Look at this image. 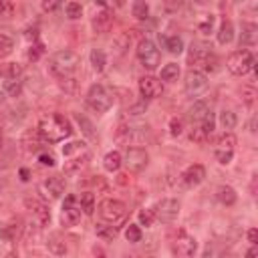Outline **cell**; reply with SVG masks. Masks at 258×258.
I'll list each match as a JSON object with an SVG mask.
<instances>
[{
    "mask_svg": "<svg viewBox=\"0 0 258 258\" xmlns=\"http://www.w3.org/2000/svg\"><path fill=\"white\" fill-rule=\"evenodd\" d=\"M38 133L42 135V139H46L48 143H60L67 137L73 135V125L64 115L58 113H50L44 115L38 123Z\"/></svg>",
    "mask_w": 258,
    "mask_h": 258,
    "instance_id": "obj_1",
    "label": "cell"
},
{
    "mask_svg": "<svg viewBox=\"0 0 258 258\" xmlns=\"http://www.w3.org/2000/svg\"><path fill=\"white\" fill-rule=\"evenodd\" d=\"M62 155H64V159H67V163H64V171H67V173L79 171L81 167L87 165V161H89V157H91L83 141H71V143H67V145L62 147Z\"/></svg>",
    "mask_w": 258,
    "mask_h": 258,
    "instance_id": "obj_2",
    "label": "cell"
},
{
    "mask_svg": "<svg viewBox=\"0 0 258 258\" xmlns=\"http://www.w3.org/2000/svg\"><path fill=\"white\" fill-rule=\"evenodd\" d=\"M79 67V56L77 52L73 50H58L50 56V71L52 75H56L58 79H64V77H71Z\"/></svg>",
    "mask_w": 258,
    "mask_h": 258,
    "instance_id": "obj_3",
    "label": "cell"
},
{
    "mask_svg": "<svg viewBox=\"0 0 258 258\" xmlns=\"http://www.w3.org/2000/svg\"><path fill=\"white\" fill-rule=\"evenodd\" d=\"M127 214H129L127 206L123 202H119V200L107 198V200H103L99 204V216H101V220L107 222V224H111V226L123 224L127 220Z\"/></svg>",
    "mask_w": 258,
    "mask_h": 258,
    "instance_id": "obj_4",
    "label": "cell"
},
{
    "mask_svg": "<svg viewBox=\"0 0 258 258\" xmlns=\"http://www.w3.org/2000/svg\"><path fill=\"white\" fill-rule=\"evenodd\" d=\"M254 54L250 52V50H236V52H232L230 56H228V60H226V67H228V71L232 73V75H236V77H244V75H248L252 69H254Z\"/></svg>",
    "mask_w": 258,
    "mask_h": 258,
    "instance_id": "obj_5",
    "label": "cell"
},
{
    "mask_svg": "<svg viewBox=\"0 0 258 258\" xmlns=\"http://www.w3.org/2000/svg\"><path fill=\"white\" fill-rule=\"evenodd\" d=\"M137 58H139V62H141L147 71H155V69L159 67L161 54H159V48L155 46L153 40L141 38L139 44H137Z\"/></svg>",
    "mask_w": 258,
    "mask_h": 258,
    "instance_id": "obj_6",
    "label": "cell"
},
{
    "mask_svg": "<svg viewBox=\"0 0 258 258\" xmlns=\"http://www.w3.org/2000/svg\"><path fill=\"white\" fill-rule=\"evenodd\" d=\"M87 105L97 111V113H105L111 109L113 105V99H111V93L103 87V85H91L89 93H87Z\"/></svg>",
    "mask_w": 258,
    "mask_h": 258,
    "instance_id": "obj_7",
    "label": "cell"
},
{
    "mask_svg": "<svg viewBox=\"0 0 258 258\" xmlns=\"http://www.w3.org/2000/svg\"><path fill=\"white\" fill-rule=\"evenodd\" d=\"M187 62L191 67H202L204 71H214L216 69V58L212 54V50L208 46H202V44H191L189 48V54H187Z\"/></svg>",
    "mask_w": 258,
    "mask_h": 258,
    "instance_id": "obj_8",
    "label": "cell"
},
{
    "mask_svg": "<svg viewBox=\"0 0 258 258\" xmlns=\"http://www.w3.org/2000/svg\"><path fill=\"white\" fill-rule=\"evenodd\" d=\"M234 151H236V137H234V133L226 131L224 135L218 137L216 147H214V155H216L218 163L228 165L232 161V157H234Z\"/></svg>",
    "mask_w": 258,
    "mask_h": 258,
    "instance_id": "obj_9",
    "label": "cell"
},
{
    "mask_svg": "<svg viewBox=\"0 0 258 258\" xmlns=\"http://www.w3.org/2000/svg\"><path fill=\"white\" fill-rule=\"evenodd\" d=\"M81 214H83V208H81V202L77 196L69 194L64 198V204H62V210H60V224L64 228H71L75 226L79 220H81Z\"/></svg>",
    "mask_w": 258,
    "mask_h": 258,
    "instance_id": "obj_10",
    "label": "cell"
},
{
    "mask_svg": "<svg viewBox=\"0 0 258 258\" xmlns=\"http://www.w3.org/2000/svg\"><path fill=\"white\" fill-rule=\"evenodd\" d=\"M153 212H155V220H159L163 224H171L179 216V202L173 198H165L155 204Z\"/></svg>",
    "mask_w": 258,
    "mask_h": 258,
    "instance_id": "obj_11",
    "label": "cell"
},
{
    "mask_svg": "<svg viewBox=\"0 0 258 258\" xmlns=\"http://www.w3.org/2000/svg\"><path fill=\"white\" fill-rule=\"evenodd\" d=\"M183 85H185V93H187L189 97H198V95H202V93L208 89V77H206L202 71L191 69V71L185 75Z\"/></svg>",
    "mask_w": 258,
    "mask_h": 258,
    "instance_id": "obj_12",
    "label": "cell"
},
{
    "mask_svg": "<svg viewBox=\"0 0 258 258\" xmlns=\"http://www.w3.org/2000/svg\"><path fill=\"white\" fill-rule=\"evenodd\" d=\"M123 163L127 165L129 171L139 173V171H143V169L147 167L149 155H147V151L141 149V147H129L127 153H125V161H123Z\"/></svg>",
    "mask_w": 258,
    "mask_h": 258,
    "instance_id": "obj_13",
    "label": "cell"
},
{
    "mask_svg": "<svg viewBox=\"0 0 258 258\" xmlns=\"http://www.w3.org/2000/svg\"><path fill=\"white\" fill-rule=\"evenodd\" d=\"M24 206L28 208V212L32 214L34 222H36L40 228H44V226L50 224V210H48V206H46L44 202H40V200H36V198H26V200H24Z\"/></svg>",
    "mask_w": 258,
    "mask_h": 258,
    "instance_id": "obj_14",
    "label": "cell"
},
{
    "mask_svg": "<svg viewBox=\"0 0 258 258\" xmlns=\"http://www.w3.org/2000/svg\"><path fill=\"white\" fill-rule=\"evenodd\" d=\"M196 252H198V242H196V238L181 230V232L175 236L173 254H177V256H181V258H189V256H194Z\"/></svg>",
    "mask_w": 258,
    "mask_h": 258,
    "instance_id": "obj_15",
    "label": "cell"
},
{
    "mask_svg": "<svg viewBox=\"0 0 258 258\" xmlns=\"http://www.w3.org/2000/svg\"><path fill=\"white\" fill-rule=\"evenodd\" d=\"M139 93L143 99H157L161 93H163V85L159 79L151 77V75H145L139 79Z\"/></svg>",
    "mask_w": 258,
    "mask_h": 258,
    "instance_id": "obj_16",
    "label": "cell"
},
{
    "mask_svg": "<svg viewBox=\"0 0 258 258\" xmlns=\"http://www.w3.org/2000/svg\"><path fill=\"white\" fill-rule=\"evenodd\" d=\"M40 194L46 198V200H58L64 191V181L58 177V175H52V177H46L40 185H38Z\"/></svg>",
    "mask_w": 258,
    "mask_h": 258,
    "instance_id": "obj_17",
    "label": "cell"
},
{
    "mask_svg": "<svg viewBox=\"0 0 258 258\" xmlns=\"http://www.w3.org/2000/svg\"><path fill=\"white\" fill-rule=\"evenodd\" d=\"M204 177H206V167L200 165V163L189 165V167L181 173V179H183V183H185L187 187H196V185H200V183L204 181Z\"/></svg>",
    "mask_w": 258,
    "mask_h": 258,
    "instance_id": "obj_18",
    "label": "cell"
},
{
    "mask_svg": "<svg viewBox=\"0 0 258 258\" xmlns=\"http://www.w3.org/2000/svg\"><path fill=\"white\" fill-rule=\"evenodd\" d=\"M111 26H113V12L109 8H103L101 12H97V16L93 18V30L99 34H105L111 30Z\"/></svg>",
    "mask_w": 258,
    "mask_h": 258,
    "instance_id": "obj_19",
    "label": "cell"
},
{
    "mask_svg": "<svg viewBox=\"0 0 258 258\" xmlns=\"http://www.w3.org/2000/svg\"><path fill=\"white\" fill-rule=\"evenodd\" d=\"M216 198H218V202L224 204V206H234L236 200H238L236 189H234L232 185H220V187L216 189Z\"/></svg>",
    "mask_w": 258,
    "mask_h": 258,
    "instance_id": "obj_20",
    "label": "cell"
},
{
    "mask_svg": "<svg viewBox=\"0 0 258 258\" xmlns=\"http://www.w3.org/2000/svg\"><path fill=\"white\" fill-rule=\"evenodd\" d=\"M208 113H210V107H208L204 101H198V103H194V105L187 109V117H189L191 123H200Z\"/></svg>",
    "mask_w": 258,
    "mask_h": 258,
    "instance_id": "obj_21",
    "label": "cell"
},
{
    "mask_svg": "<svg viewBox=\"0 0 258 258\" xmlns=\"http://www.w3.org/2000/svg\"><path fill=\"white\" fill-rule=\"evenodd\" d=\"M234 40V24L230 20H224L220 24V30H218V42L220 44H230Z\"/></svg>",
    "mask_w": 258,
    "mask_h": 258,
    "instance_id": "obj_22",
    "label": "cell"
},
{
    "mask_svg": "<svg viewBox=\"0 0 258 258\" xmlns=\"http://www.w3.org/2000/svg\"><path fill=\"white\" fill-rule=\"evenodd\" d=\"M121 163H123V157H121L119 151H109V153L103 157V165H105L107 171H117V169L121 167Z\"/></svg>",
    "mask_w": 258,
    "mask_h": 258,
    "instance_id": "obj_23",
    "label": "cell"
},
{
    "mask_svg": "<svg viewBox=\"0 0 258 258\" xmlns=\"http://www.w3.org/2000/svg\"><path fill=\"white\" fill-rule=\"evenodd\" d=\"M91 64H93V69H95L97 73H103V71H105L107 56H105V52H103L101 48H93V50H91Z\"/></svg>",
    "mask_w": 258,
    "mask_h": 258,
    "instance_id": "obj_24",
    "label": "cell"
},
{
    "mask_svg": "<svg viewBox=\"0 0 258 258\" xmlns=\"http://www.w3.org/2000/svg\"><path fill=\"white\" fill-rule=\"evenodd\" d=\"M131 14L137 18V20H145L149 16V4L145 0H133L131 4Z\"/></svg>",
    "mask_w": 258,
    "mask_h": 258,
    "instance_id": "obj_25",
    "label": "cell"
},
{
    "mask_svg": "<svg viewBox=\"0 0 258 258\" xmlns=\"http://www.w3.org/2000/svg\"><path fill=\"white\" fill-rule=\"evenodd\" d=\"M254 42H256V26H254V24H242V38H240V44L252 46Z\"/></svg>",
    "mask_w": 258,
    "mask_h": 258,
    "instance_id": "obj_26",
    "label": "cell"
},
{
    "mask_svg": "<svg viewBox=\"0 0 258 258\" xmlns=\"http://www.w3.org/2000/svg\"><path fill=\"white\" fill-rule=\"evenodd\" d=\"M179 77V67L175 62H167L163 69H161V81H167V83H173L177 81Z\"/></svg>",
    "mask_w": 258,
    "mask_h": 258,
    "instance_id": "obj_27",
    "label": "cell"
},
{
    "mask_svg": "<svg viewBox=\"0 0 258 258\" xmlns=\"http://www.w3.org/2000/svg\"><path fill=\"white\" fill-rule=\"evenodd\" d=\"M79 202H81L83 212L91 216V214H93V210H95V196H93L91 191H83V194H81V198H79Z\"/></svg>",
    "mask_w": 258,
    "mask_h": 258,
    "instance_id": "obj_28",
    "label": "cell"
},
{
    "mask_svg": "<svg viewBox=\"0 0 258 258\" xmlns=\"http://www.w3.org/2000/svg\"><path fill=\"white\" fill-rule=\"evenodd\" d=\"M236 123H238V119H236V113H232V111H222L220 113V125L224 127V129H234L236 127Z\"/></svg>",
    "mask_w": 258,
    "mask_h": 258,
    "instance_id": "obj_29",
    "label": "cell"
},
{
    "mask_svg": "<svg viewBox=\"0 0 258 258\" xmlns=\"http://www.w3.org/2000/svg\"><path fill=\"white\" fill-rule=\"evenodd\" d=\"M48 250H50L52 254H58V256H60V254L67 252V244H64L56 234H52L50 240H48Z\"/></svg>",
    "mask_w": 258,
    "mask_h": 258,
    "instance_id": "obj_30",
    "label": "cell"
},
{
    "mask_svg": "<svg viewBox=\"0 0 258 258\" xmlns=\"http://www.w3.org/2000/svg\"><path fill=\"white\" fill-rule=\"evenodd\" d=\"M165 48H167V52H171V54H179V52L183 50V40H181L179 36H169V38L165 40Z\"/></svg>",
    "mask_w": 258,
    "mask_h": 258,
    "instance_id": "obj_31",
    "label": "cell"
},
{
    "mask_svg": "<svg viewBox=\"0 0 258 258\" xmlns=\"http://www.w3.org/2000/svg\"><path fill=\"white\" fill-rule=\"evenodd\" d=\"M12 48H14L12 38H10V36H6V34H0V58L8 56V54L12 52Z\"/></svg>",
    "mask_w": 258,
    "mask_h": 258,
    "instance_id": "obj_32",
    "label": "cell"
},
{
    "mask_svg": "<svg viewBox=\"0 0 258 258\" xmlns=\"http://www.w3.org/2000/svg\"><path fill=\"white\" fill-rule=\"evenodd\" d=\"M97 236L103 238V240H113L117 236V230H115V226H103V224H99L97 226Z\"/></svg>",
    "mask_w": 258,
    "mask_h": 258,
    "instance_id": "obj_33",
    "label": "cell"
},
{
    "mask_svg": "<svg viewBox=\"0 0 258 258\" xmlns=\"http://www.w3.org/2000/svg\"><path fill=\"white\" fill-rule=\"evenodd\" d=\"M125 238H127V242H139L141 240V230H139V226L137 224H129L127 228H125Z\"/></svg>",
    "mask_w": 258,
    "mask_h": 258,
    "instance_id": "obj_34",
    "label": "cell"
},
{
    "mask_svg": "<svg viewBox=\"0 0 258 258\" xmlns=\"http://www.w3.org/2000/svg\"><path fill=\"white\" fill-rule=\"evenodd\" d=\"M129 42H131V36L129 34H119L117 38H115V48H117V54H123L125 52V48H129Z\"/></svg>",
    "mask_w": 258,
    "mask_h": 258,
    "instance_id": "obj_35",
    "label": "cell"
},
{
    "mask_svg": "<svg viewBox=\"0 0 258 258\" xmlns=\"http://www.w3.org/2000/svg\"><path fill=\"white\" fill-rule=\"evenodd\" d=\"M254 99H256V89H254L252 85L242 87V101H244L248 107H252V105H254Z\"/></svg>",
    "mask_w": 258,
    "mask_h": 258,
    "instance_id": "obj_36",
    "label": "cell"
},
{
    "mask_svg": "<svg viewBox=\"0 0 258 258\" xmlns=\"http://www.w3.org/2000/svg\"><path fill=\"white\" fill-rule=\"evenodd\" d=\"M81 14H83V6H81L79 2H69V4H67V16H69L71 20L81 18Z\"/></svg>",
    "mask_w": 258,
    "mask_h": 258,
    "instance_id": "obj_37",
    "label": "cell"
},
{
    "mask_svg": "<svg viewBox=\"0 0 258 258\" xmlns=\"http://www.w3.org/2000/svg\"><path fill=\"white\" fill-rule=\"evenodd\" d=\"M153 222H155V212L153 210H141L139 212V224L141 226H153Z\"/></svg>",
    "mask_w": 258,
    "mask_h": 258,
    "instance_id": "obj_38",
    "label": "cell"
},
{
    "mask_svg": "<svg viewBox=\"0 0 258 258\" xmlns=\"http://www.w3.org/2000/svg\"><path fill=\"white\" fill-rule=\"evenodd\" d=\"M77 123L81 125L83 133H85L87 137H95V133H93V125H91V121H87V117H83V115H77Z\"/></svg>",
    "mask_w": 258,
    "mask_h": 258,
    "instance_id": "obj_39",
    "label": "cell"
},
{
    "mask_svg": "<svg viewBox=\"0 0 258 258\" xmlns=\"http://www.w3.org/2000/svg\"><path fill=\"white\" fill-rule=\"evenodd\" d=\"M20 89H22V87H20V81H18V79H8V81H6V91H8L12 97H18V95H20Z\"/></svg>",
    "mask_w": 258,
    "mask_h": 258,
    "instance_id": "obj_40",
    "label": "cell"
},
{
    "mask_svg": "<svg viewBox=\"0 0 258 258\" xmlns=\"http://www.w3.org/2000/svg\"><path fill=\"white\" fill-rule=\"evenodd\" d=\"M12 12H14L12 0H0V16L2 18H8V16H12Z\"/></svg>",
    "mask_w": 258,
    "mask_h": 258,
    "instance_id": "obj_41",
    "label": "cell"
},
{
    "mask_svg": "<svg viewBox=\"0 0 258 258\" xmlns=\"http://www.w3.org/2000/svg\"><path fill=\"white\" fill-rule=\"evenodd\" d=\"M198 26H200V32H204V34L212 32V26H214V16H212V14L204 16V20H202V22H200Z\"/></svg>",
    "mask_w": 258,
    "mask_h": 258,
    "instance_id": "obj_42",
    "label": "cell"
},
{
    "mask_svg": "<svg viewBox=\"0 0 258 258\" xmlns=\"http://www.w3.org/2000/svg\"><path fill=\"white\" fill-rule=\"evenodd\" d=\"M4 73H6V77H8V79H16V77L22 73V67H20V64H16V62H10V64H6Z\"/></svg>",
    "mask_w": 258,
    "mask_h": 258,
    "instance_id": "obj_43",
    "label": "cell"
},
{
    "mask_svg": "<svg viewBox=\"0 0 258 258\" xmlns=\"http://www.w3.org/2000/svg\"><path fill=\"white\" fill-rule=\"evenodd\" d=\"M181 129H183V123H181V119H177V117H173V119L169 121V133L177 137V135L181 133Z\"/></svg>",
    "mask_w": 258,
    "mask_h": 258,
    "instance_id": "obj_44",
    "label": "cell"
},
{
    "mask_svg": "<svg viewBox=\"0 0 258 258\" xmlns=\"http://www.w3.org/2000/svg\"><path fill=\"white\" fill-rule=\"evenodd\" d=\"M60 6V0H42V10L44 12H54Z\"/></svg>",
    "mask_w": 258,
    "mask_h": 258,
    "instance_id": "obj_45",
    "label": "cell"
},
{
    "mask_svg": "<svg viewBox=\"0 0 258 258\" xmlns=\"http://www.w3.org/2000/svg\"><path fill=\"white\" fill-rule=\"evenodd\" d=\"M38 161H40L42 165H48V167L54 165V157H52L50 153H40V155H38Z\"/></svg>",
    "mask_w": 258,
    "mask_h": 258,
    "instance_id": "obj_46",
    "label": "cell"
},
{
    "mask_svg": "<svg viewBox=\"0 0 258 258\" xmlns=\"http://www.w3.org/2000/svg\"><path fill=\"white\" fill-rule=\"evenodd\" d=\"M40 52H42V46H40V44H38V46H32V48L28 50V58H30V60H36Z\"/></svg>",
    "mask_w": 258,
    "mask_h": 258,
    "instance_id": "obj_47",
    "label": "cell"
},
{
    "mask_svg": "<svg viewBox=\"0 0 258 258\" xmlns=\"http://www.w3.org/2000/svg\"><path fill=\"white\" fill-rule=\"evenodd\" d=\"M248 242H250V244H256V242H258V230H256V228H250V230H248Z\"/></svg>",
    "mask_w": 258,
    "mask_h": 258,
    "instance_id": "obj_48",
    "label": "cell"
},
{
    "mask_svg": "<svg viewBox=\"0 0 258 258\" xmlns=\"http://www.w3.org/2000/svg\"><path fill=\"white\" fill-rule=\"evenodd\" d=\"M258 254V248H256V244H252V248L246 252V256H256Z\"/></svg>",
    "mask_w": 258,
    "mask_h": 258,
    "instance_id": "obj_49",
    "label": "cell"
},
{
    "mask_svg": "<svg viewBox=\"0 0 258 258\" xmlns=\"http://www.w3.org/2000/svg\"><path fill=\"white\" fill-rule=\"evenodd\" d=\"M20 175H22V179H24V181L28 179V177H26V175H28V171H26V169H20Z\"/></svg>",
    "mask_w": 258,
    "mask_h": 258,
    "instance_id": "obj_50",
    "label": "cell"
},
{
    "mask_svg": "<svg viewBox=\"0 0 258 258\" xmlns=\"http://www.w3.org/2000/svg\"><path fill=\"white\" fill-rule=\"evenodd\" d=\"M2 103H4V93L0 91V105H2Z\"/></svg>",
    "mask_w": 258,
    "mask_h": 258,
    "instance_id": "obj_51",
    "label": "cell"
},
{
    "mask_svg": "<svg viewBox=\"0 0 258 258\" xmlns=\"http://www.w3.org/2000/svg\"><path fill=\"white\" fill-rule=\"evenodd\" d=\"M95 2H99V4H103V6L107 4V0H95Z\"/></svg>",
    "mask_w": 258,
    "mask_h": 258,
    "instance_id": "obj_52",
    "label": "cell"
},
{
    "mask_svg": "<svg viewBox=\"0 0 258 258\" xmlns=\"http://www.w3.org/2000/svg\"><path fill=\"white\" fill-rule=\"evenodd\" d=\"M0 75H4V64H0Z\"/></svg>",
    "mask_w": 258,
    "mask_h": 258,
    "instance_id": "obj_53",
    "label": "cell"
}]
</instances>
